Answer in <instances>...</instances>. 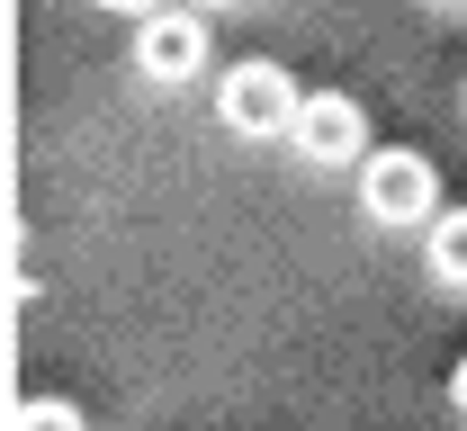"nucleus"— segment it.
I'll return each mask as SVG.
<instances>
[{
  "mask_svg": "<svg viewBox=\"0 0 467 431\" xmlns=\"http://www.w3.org/2000/svg\"><path fill=\"white\" fill-rule=\"evenodd\" d=\"M296 108H306V90H296L279 63H234L225 81H216V118H225L234 135H252V144L296 135Z\"/></svg>",
  "mask_w": 467,
  "mask_h": 431,
  "instance_id": "obj_1",
  "label": "nucleus"
},
{
  "mask_svg": "<svg viewBox=\"0 0 467 431\" xmlns=\"http://www.w3.org/2000/svg\"><path fill=\"white\" fill-rule=\"evenodd\" d=\"M359 207L378 225H431L441 216V171L422 153H368L359 162Z\"/></svg>",
  "mask_w": 467,
  "mask_h": 431,
  "instance_id": "obj_2",
  "label": "nucleus"
},
{
  "mask_svg": "<svg viewBox=\"0 0 467 431\" xmlns=\"http://www.w3.org/2000/svg\"><path fill=\"white\" fill-rule=\"evenodd\" d=\"M306 162H368V108L350 99V90H306V108H296V135H288Z\"/></svg>",
  "mask_w": 467,
  "mask_h": 431,
  "instance_id": "obj_3",
  "label": "nucleus"
},
{
  "mask_svg": "<svg viewBox=\"0 0 467 431\" xmlns=\"http://www.w3.org/2000/svg\"><path fill=\"white\" fill-rule=\"evenodd\" d=\"M135 72H144V81H198V72H207V18H198V9H153V18H135Z\"/></svg>",
  "mask_w": 467,
  "mask_h": 431,
  "instance_id": "obj_4",
  "label": "nucleus"
},
{
  "mask_svg": "<svg viewBox=\"0 0 467 431\" xmlns=\"http://www.w3.org/2000/svg\"><path fill=\"white\" fill-rule=\"evenodd\" d=\"M422 261H431L441 288H467V207H441V216L422 225Z\"/></svg>",
  "mask_w": 467,
  "mask_h": 431,
  "instance_id": "obj_5",
  "label": "nucleus"
},
{
  "mask_svg": "<svg viewBox=\"0 0 467 431\" xmlns=\"http://www.w3.org/2000/svg\"><path fill=\"white\" fill-rule=\"evenodd\" d=\"M9 431H81V405H63V395H27Z\"/></svg>",
  "mask_w": 467,
  "mask_h": 431,
  "instance_id": "obj_6",
  "label": "nucleus"
},
{
  "mask_svg": "<svg viewBox=\"0 0 467 431\" xmlns=\"http://www.w3.org/2000/svg\"><path fill=\"white\" fill-rule=\"evenodd\" d=\"M450 405H459V414H467V360H459V369H450Z\"/></svg>",
  "mask_w": 467,
  "mask_h": 431,
  "instance_id": "obj_7",
  "label": "nucleus"
},
{
  "mask_svg": "<svg viewBox=\"0 0 467 431\" xmlns=\"http://www.w3.org/2000/svg\"><path fill=\"white\" fill-rule=\"evenodd\" d=\"M109 9H144V18H153V9H162V0H109Z\"/></svg>",
  "mask_w": 467,
  "mask_h": 431,
  "instance_id": "obj_8",
  "label": "nucleus"
},
{
  "mask_svg": "<svg viewBox=\"0 0 467 431\" xmlns=\"http://www.w3.org/2000/svg\"><path fill=\"white\" fill-rule=\"evenodd\" d=\"M198 9H225V0H198Z\"/></svg>",
  "mask_w": 467,
  "mask_h": 431,
  "instance_id": "obj_9",
  "label": "nucleus"
}]
</instances>
